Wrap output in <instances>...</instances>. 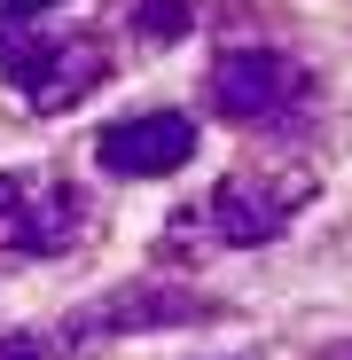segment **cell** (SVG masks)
<instances>
[{
    "instance_id": "cell-1",
    "label": "cell",
    "mask_w": 352,
    "mask_h": 360,
    "mask_svg": "<svg viewBox=\"0 0 352 360\" xmlns=\"http://www.w3.org/2000/svg\"><path fill=\"white\" fill-rule=\"evenodd\" d=\"M0 79L32 110H79L110 79V55H102V39L55 32L47 16H0Z\"/></svg>"
},
{
    "instance_id": "cell-2",
    "label": "cell",
    "mask_w": 352,
    "mask_h": 360,
    "mask_svg": "<svg viewBox=\"0 0 352 360\" xmlns=\"http://www.w3.org/2000/svg\"><path fill=\"white\" fill-rule=\"evenodd\" d=\"M86 235V196L63 172H0V251L55 259Z\"/></svg>"
},
{
    "instance_id": "cell-3",
    "label": "cell",
    "mask_w": 352,
    "mask_h": 360,
    "mask_svg": "<svg viewBox=\"0 0 352 360\" xmlns=\"http://www.w3.org/2000/svg\"><path fill=\"white\" fill-rule=\"evenodd\" d=\"M211 102L235 117V126H274L306 102V71L274 47H227L211 63Z\"/></svg>"
},
{
    "instance_id": "cell-4",
    "label": "cell",
    "mask_w": 352,
    "mask_h": 360,
    "mask_svg": "<svg viewBox=\"0 0 352 360\" xmlns=\"http://www.w3.org/2000/svg\"><path fill=\"white\" fill-rule=\"evenodd\" d=\"M196 157V126L181 110H149V117H126L94 141V165L110 180H157V172H181Z\"/></svg>"
},
{
    "instance_id": "cell-5",
    "label": "cell",
    "mask_w": 352,
    "mask_h": 360,
    "mask_svg": "<svg viewBox=\"0 0 352 360\" xmlns=\"http://www.w3.org/2000/svg\"><path fill=\"white\" fill-rule=\"evenodd\" d=\"M298 219V188H282V180H219L211 188V227L227 243H274V235Z\"/></svg>"
},
{
    "instance_id": "cell-6",
    "label": "cell",
    "mask_w": 352,
    "mask_h": 360,
    "mask_svg": "<svg viewBox=\"0 0 352 360\" xmlns=\"http://www.w3.org/2000/svg\"><path fill=\"white\" fill-rule=\"evenodd\" d=\"M0 360H86V329H8Z\"/></svg>"
},
{
    "instance_id": "cell-7",
    "label": "cell",
    "mask_w": 352,
    "mask_h": 360,
    "mask_svg": "<svg viewBox=\"0 0 352 360\" xmlns=\"http://www.w3.org/2000/svg\"><path fill=\"white\" fill-rule=\"evenodd\" d=\"M133 16H141L149 39H181V32H188V0H141Z\"/></svg>"
},
{
    "instance_id": "cell-8",
    "label": "cell",
    "mask_w": 352,
    "mask_h": 360,
    "mask_svg": "<svg viewBox=\"0 0 352 360\" xmlns=\"http://www.w3.org/2000/svg\"><path fill=\"white\" fill-rule=\"evenodd\" d=\"M55 0H0V16H47Z\"/></svg>"
}]
</instances>
